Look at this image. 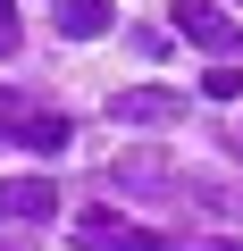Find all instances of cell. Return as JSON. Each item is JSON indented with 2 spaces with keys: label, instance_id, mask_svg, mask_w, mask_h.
Instances as JSON below:
<instances>
[{
  "label": "cell",
  "instance_id": "30bf717a",
  "mask_svg": "<svg viewBox=\"0 0 243 251\" xmlns=\"http://www.w3.org/2000/svg\"><path fill=\"white\" fill-rule=\"evenodd\" d=\"M185 251H243V243H226V234H201V243H185Z\"/></svg>",
  "mask_w": 243,
  "mask_h": 251
},
{
  "label": "cell",
  "instance_id": "277c9868",
  "mask_svg": "<svg viewBox=\"0 0 243 251\" xmlns=\"http://www.w3.org/2000/svg\"><path fill=\"white\" fill-rule=\"evenodd\" d=\"M185 109H193V100H185V92H168V84H126V92L109 100V117H117V126H176Z\"/></svg>",
  "mask_w": 243,
  "mask_h": 251
},
{
  "label": "cell",
  "instance_id": "9c48e42d",
  "mask_svg": "<svg viewBox=\"0 0 243 251\" xmlns=\"http://www.w3.org/2000/svg\"><path fill=\"white\" fill-rule=\"evenodd\" d=\"M17 42H26V25H17V0H0V59H17Z\"/></svg>",
  "mask_w": 243,
  "mask_h": 251
},
{
  "label": "cell",
  "instance_id": "5b68a950",
  "mask_svg": "<svg viewBox=\"0 0 243 251\" xmlns=\"http://www.w3.org/2000/svg\"><path fill=\"white\" fill-rule=\"evenodd\" d=\"M59 209V184L51 176H9V184H0V218H9V226H42Z\"/></svg>",
  "mask_w": 243,
  "mask_h": 251
},
{
  "label": "cell",
  "instance_id": "8992f818",
  "mask_svg": "<svg viewBox=\"0 0 243 251\" xmlns=\"http://www.w3.org/2000/svg\"><path fill=\"white\" fill-rule=\"evenodd\" d=\"M117 184H126V193H168L176 184V168L160 159V151H117V168H109Z\"/></svg>",
  "mask_w": 243,
  "mask_h": 251
},
{
  "label": "cell",
  "instance_id": "7c38bea8",
  "mask_svg": "<svg viewBox=\"0 0 243 251\" xmlns=\"http://www.w3.org/2000/svg\"><path fill=\"white\" fill-rule=\"evenodd\" d=\"M235 143H243V134H235Z\"/></svg>",
  "mask_w": 243,
  "mask_h": 251
},
{
  "label": "cell",
  "instance_id": "8fae6325",
  "mask_svg": "<svg viewBox=\"0 0 243 251\" xmlns=\"http://www.w3.org/2000/svg\"><path fill=\"white\" fill-rule=\"evenodd\" d=\"M0 251H17V243H0Z\"/></svg>",
  "mask_w": 243,
  "mask_h": 251
},
{
  "label": "cell",
  "instance_id": "ba28073f",
  "mask_svg": "<svg viewBox=\"0 0 243 251\" xmlns=\"http://www.w3.org/2000/svg\"><path fill=\"white\" fill-rule=\"evenodd\" d=\"M201 92H210V100H243V67H235V59H218V67L201 75Z\"/></svg>",
  "mask_w": 243,
  "mask_h": 251
},
{
  "label": "cell",
  "instance_id": "52a82bcc",
  "mask_svg": "<svg viewBox=\"0 0 243 251\" xmlns=\"http://www.w3.org/2000/svg\"><path fill=\"white\" fill-rule=\"evenodd\" d=\"M51 17H59V34H67V42H101L117 9H109V0H59Z\"/></svg>",
  "mask_w": 243,
  "mask_h": 251
},
{
  "label": "cell",
  "instance_id": "7a4b0ae2",
  "mask_svg": "<svg viewBox=\"0 0 243 251\" xmlns=\"http://www.w3.org/2000/svg\"><path fill=\"white\" fill-rule=\"evenodd\" d=\"M176 34H185L193 50H210V59H235V50H243V25H235L226 9H210V0H176Z\"/></svg>",
  "mask_w": 243,
  "mask_h": 251
},
{
  "label": "cell",
  "instance_id": "3957f363",
  "mask_svg": "<svg viewBox=\"0 0 243 251\" xmlns=\"http://www.w3.org/2000/svg\"><path fill=\"white\" fill-rule=\"evenodd\" d=\"M76 251H168V234H151L135 218H109V209H84L76 218Z\"/></svg>",
  "mask_w": 243,
  "mask_h": 251
},
{
  "label": "cell",
  "instance_id": "6da1fadb",
  "mask_svg": "<svg viewBox=\"0 0 243 251\" xmlns=\"http://www.w3.org/2000/svg\"><path fill=\"white\" fill-rule=\"evenodd\" d=\"M76 143V126L59 117V109H26V100H9L0 109V151H34V159H59Z\"/></svg>",
  "mask_w": 243,
  "mask_h": 251
}]
</instances>
